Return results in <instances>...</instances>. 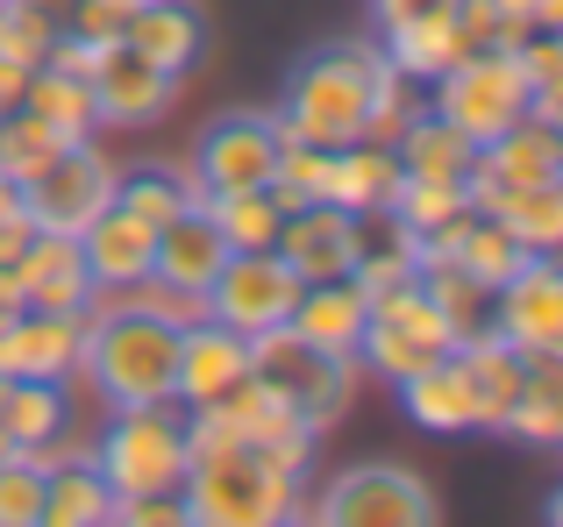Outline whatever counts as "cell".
I'll use <instances>...</instances> for the list:
<instances>
[{
    "label": "cell",
    "instance_id": "obj_15",
    "mask_svg": "<svg viewBox=\"0 0 563 527\" xmlns=\"http://www.w3.org/2000/svg\"><path fill=\"white\" fill-rule=\"evenodd\" d=\"M79 257H86V271H93V300H114V292H129V285L151 278L157 222H143V214L122 208V200H108V208L79 228Z\"/></svg>",
    "mask_w": 563,
    "mask_h": 527
},
{
    "label": "cell",
    "instance_id": "obj_31",
    "mask_svg": "<svg viewBox=\"0 0 563 527\" xmlns=\"http://www.w3.org/2000/svg\"><path fill=\"white\" fill-rule=\"evenodd\" d=\"M207 208H214L221 236H229V250H272L278 243V222H286V208L272 200V186H235V193H200Z\"/></svg>",
    "mask_w": 563,
    "mask_h": 527
},
{
    "label": "cell",
    "instance_id": "obj_17",
    "mask_svg": "<svg viewBox=\"0 0 563 527\" xmlns=\"http://www.w3.org/2000/svg\"><path fill=\"white\" fill-rule=\"evenodd\" d=\"M393 392H399V406H407V421L428 428V435H478L485 428V400H478V385H471L464 349H450L442 363L399 378Z\"/></svg>",
    "mask_w": 563,
    "mask_h": 527
},
{
    "label": "cell",
    "instance_id": "obj_35",
    "mask_svg": "<svg viewBox=\"0 0 563 527\" xmlns=\"http://www.w3.org/2000/svg\"><path fill=\"white\" fill-rule=\"evenodd\" d=\"M65 150V136H57L51 122H36L29 108H14V114H0V171H8L14 186H29L51 157Z\"/></svg>",
    "mask_w": 563,
    "mask_h": 527
},
{
    "label": "cell",
    "instance_id": "obj_3",
    "mask_svg": "<svg viewBox=\"0 0 563 527\" xmlns=\"http://www.w3.org/2000/svg\"><path fill=\"white\" fill-rule=\"evenodd\" d=\"M300 492H307V478L264 463L243 442H192L179 500H186L192 527H278V520H300V506H307Z\"/></svg>",
    "mask_w": 563,
    "mask_h": 527
},
{
    "label": "cell",
    "instance_id": "obj_6",
    "mask_svg": "<svg viewBox=\"0 0 563 527\" xmlns=\"http://www.w3.org/2000/svg\"><path fill=\"white\" fill-rule=\"evenodd\" d=\"M300 520H321V527H435L442 500L421 471H407V463H393V457H372V463L335 471L329 485L300 506Z\"/></svg>",
    "mask_w": 563,
    "mask_h": 527
},
{
    "label": "cell",
    "instance_id": "obj_12",
    "mask_svg": "<svg viewBox=\"0 0 563 527\" xmlns=\"http://www.w3.org/2000/svg\"><path fill=\"white\" fill-rule=\"evenodd\" d=\"M485 328H493L507 349H521V357H550V349H563V271H556V250L521 257V271L499 278L493 300H485Z\"/></svg>",
    "mask_w": 563,
    "mask_h": 527
},
{
    "label": "cell",
    "instance_id": "obj_23",
    "mask_svg": "<svg viewBox=\"0 0 563 527\" xmlns=\"http://www.w3.org/2000/svg\"><path fill=\"white\" fill-rule=\"evenodd\" d=\"M471 208L493 214L521 250H563V186H485V179H471Z\"/></svg>",
    "mask_w": 563,
    "mask_h": 527
},
{
    "label": "cell",
    "instance_id": "obj_29",
    "mask_svg": "<svg viewBox=\"0 0 563 527\" xmlns=\"http://www.w3.org/2000/svg\"><path fill=\"white\" fill-rule=\"evenodd\" d=\"M22 108L36 114V122H51L65 143H79V136H93V128H100V114H93V86H86V71L51 65V57H43V65L29 71Z\"/></svg>",
    "mask_w": 563,
    "mask_h": 527
},
{
    "label": "cell",
    "instance_id": "obj_18",
    "mask_svg": "<svg viewBox=\"0 0 563 527\" xmlns=\"http://www.w3.org/2000/svg\"><path fill=\"white\" fill-rule=\"evenodd\" d=\"M221 264H229V236H221L214 208L192 193L186 208L172 214L165 228H157V264H151V278H165L172 292H192V300H200V292L214 285Z\"/></svg>",
    "mask_w": 563,
    "mask_h": 527
},
{
    "label": "cell",
    "instance_id": "obj_45",
    "mask_svg": "<svg viewBox=\"0 0 563 527\" xmlns=\"http://www.w3.org/2000/svg\"><path fill=\"white\" fill-rule=\"evenodd\" d=\"M14 306H22V285H14V271H0V321H8Z\"/></svg>",
    "mask_w": 563,
    "mask_h": 527
},
{
    "label": "cell",
    "instance_id": "obj_43",
    "mask_svg": "<svg viewBox=\"0 0 563 527\" xmlns=\"http://www.w3.org/2000/svg\"><path fill=\"white\" fill-rule=\"evenodd\" d=\"M29 93V65H14V57H0V114H14Z\"/></svg>",
    "mask_w": 563,
    "mask_h": 527
},
{
    "label": "cell",
    "instance_id": "obj_10",
    "mask_svg": "<svg viewBox=\"0 0 563 527\" xmlns=\"http://www.w3.org/2000/svg\"><path fill=\"white\" fill-rule=\"evenodd\" d=\"M292 300H300V271H292L278 250H229V264L214 271V285L200 292L207 321L235 335H264L278 321H292Z\"/></svg>",
    "mask_w": 563,
    "mask_h": 527
},
{
    "label": "cell",
    "instance_id": "obj_39",
    "mask_svg": "<svg viewBox=\"0 0 563 527\" xmlns=\"http://www.w3.org/2000/svg\"><path fill=\"white\" fill-rule=\"evenodd\" d=\"M122 22H129V0H71L57 36L86 43V51H108V43H122Z\"/></svg>",
    "mask_w": 563,
    "mask_h": 527
},
{
    "label": "cell",
    "instance_id": "obj_22",
    "mask_svg": "<svg viewBox=\"0 0 563 527\" xmlns=\"http://www.w3.org/2000/svg\"><path fill=\"white\" fill-rule=\"evenodd\" d=\"M122 43L186 79V71L207 57V8L200 0H136L129 22H122Z\"/></svg>",
    "mask_w": 563,
    "mask_h": 527
},
{
    "label": "cell",
    "instance_id": "obj_19",
    "mask_svg": "<svg viewBox=\"0 0 563 527\" xmlns=\"http://www.w3.org/2000/svg\"><path fill=\"white\" fill-rule=\"evenodd\" d=\"M250 378V335L221 328V321H192V328L179 335V385H172V400L186 406H214L221 392H235Z\"/></svg>",
    "mask_w": 563,
    "mask_h": 527
},
{
    "label": "cell",
    "instance_id": "obj_20",
    "mask_svg": "<svg viewBox=\"0 0 563 527\" xmlns=\"http://www.w3.org/2000/svg\"><path fill=\"white\" fill-rule=\"evenodd\" d=\"M14 285H22V306L86 314V300H93V271H86V257H79V236H51V228H36V236L22 243V257H14Z\"/></svg>",
    "mask_w": 563,
    "mask_h": 527
},
{
    "label": "cell",
    "instance_id": "obj_4",
    "mask_svg": "<svg viewBox=\"0 0 563 527\" xmlns=\"http://www.w3.org/2000/svg\"><path fill=\"white\" fill-rule=\"evenodd\" d=\"M250 378H257L286 414H300L314 435H329L335 421L357 406V357L307 343V335L286 328V321L264 328V335H250Z\"/></svg>",
    "mask_w": 563,
    "mask_h": 527
},
{
    "label": "cell",
    "instance_id": "obj_16",
    "mask_svg": "<svg viewBox=\"0 0 563 527\" xmlns=\"http://www.w3.org/2000/svg\"><path fill=\"white\" fill-rule=\"evenodd\" d=\"M86 314H51V306H14L0 321V378H65L79 371Z\"/></svg>",
    "mask_w": 563,
    "mask_h": 527
},
{
    "label": "cell",
    "instance_id": "obj_9",
    "mask_svg": "<svg viewBox=\"0 0 563 527\" xmlns=\"http://www.w3.org/2000/svg\"><path fill=\"white\" fill-rule=\"evenodd\" d=\"M114 186H122V165H114V150H100L93 136H79V143H65V150H57L51 165H43L36 179L22 186V214H29V228L79 236V228L114 200Z\"/></svg>",
    "mask_w": 563,
    "mask_h": 527
},
{
    "label": "cell",
    "instance_id": "obj_27",
    "mask_svg": "<svg viewBox=\"0 0 563 527\" xmlns=\"http://www.w3.org/2000/svg\"><path fill=\"white\" fill-rule=\"evenodd\" d=\"M0 428L14 435V449H43L71 428L65 378H8L0 385Z\"/></svg>",
    "mask_w": 563,
    "mask_h": 527
},
{
    "label": "cell",
    "instance_id": "obj_25",
    "mask_svg": "<svg viewBox=\"0 0 563 527\" xmlns=\"http://www.w3.org/2000/svg\"><path fill=\"white\" fill-rule=\"evenodd\" d=\"M364 314H372V300L357 292V278H314V285H300L286 328H300L307 343H321V349H343V357H357Z\"/></svg>",
    "mask_w": 563,
    "mask_h": 527
},
{
    "label": "cell",
    "instance_id": "obj_46",
    "mask_svg": "<svg viewBox=\"0 0 563 527\" xmlns=\"http://www.w3.org/2000/svg\"><path fill=\"white\" fill-rule=\"evenodd\" d=\"M129 8H136V0H129Z\"/></svg>",
    "mask_w": 563,
    "mask_h": 527
},
{
    "label": "cell",
    "instance_id": "obj_38",
    "mask_svg": "<svg viewBox=\"0 0 563 527\" xmlns=\"http://www.w3.org/2000/svg\"><path fill=\"white\" fill-rule=\"evenodd\" d=\"M0 527H43V463L29 449L0 463Z\"/></svg>",
    "mask_w": 563,
    "mask_h": 527
},
{
    "label": "cell",
    "instance_id": "obj_11",
    "mask_svg": "<svg viewBox=\"0 0 563 527\" xmlns=\"http://www.w3.org/2000/svg\"><path fill=\"white\" fill-rule=\"evenodd\" d=\"M278 143H286L278 114H264V108H229V114H214V122L200 128V143H192V165H186V171H192V186H200V193L272 186Z\"/></svg>",
    "mask_w": 563,
    "mask_h": 527
},
{
    "label": "cell",
    "instance_id": "obj_42",
    "mask_svg": "<svg viewBox=\"0 0 563 527\" xmlns=\"http://www.w3.org/2000/svg\"><path fill=\"white\" fill-rule=\"evenodd\" d=\"M29 236H36V228H29V214H8V222H0V271H14V257H22Z\"/></svg>",
    "mask_w": 563,
    "mask_h": 527
},
{
    "label": "cell",
    "instance_id": "obj_24",
    "mask_svg": "<svg viewBox=\"0 0 563 527\" xmlns=\"http://www.w3.org/2000/svg\"><path fill=\"white\" fill-rule=\"evenodd\" d=\"M399 186H407V171H399V150L393 143H343L335 150V165H329V200L335 208H350V214H393V200H399Z\"/></svg>",
    "mask_w": 563,
    "mask_h": 527
},
{
    "label": "cell",
    "instance_id": "obj_13",
    "mask_svg": "<svg viewBox=\"0 0 563 527\" xmlns=\"http://www.w3.org/2000/svg\"><path fill=\"white\" fill-rule=\"evenodd\" d=\"M86 86H93L100 128H151V122H165L172 100H179V71L151 65V57L129 51V43H108V51H93V65H86Z\"/></svg>",
    "mask_w": 563,
    "mask_h": 527
},
{
    "label": "cell",
    "instance_id": "obj_21",
    "mask_svg": "<svg viewBox=\"0 0 563 527\" xmlns=\"http://www.w3.org/2000/svg\"><path fill=\"white\" fill-rule=\"evenodd\" d=\"M471 179H485V186H563V128L521 114L493 143H478Z\"/></svg>",
    "mask_w": 563,
    "mask_h": 527
},
{
    "label": "cell",
    "instance_id": "obj_8",
    "mask_svg": "<svg viewBox=\"0 0 563 527\" xmlns=\"http://www.w3.org/2000/svg\"><path fill=\"white\" fill-rule=\"evenodd\" d=\"M528 71L514 51H464L442 79H428V108L450 128H464L471 143H493L499 128H514L528 114Z\"/></svg>",
    "mask_w": 563,
    "mask_h": 527
},
{
    "label": "cell",
    "instance_id": "obj_14",
    "mask_svg": "<svg viewBox=\"0 0 563 527\" xmlns=\"http://www.w3.org/2000/svg\"><path fill=\"white\" fill-rule=\"evenodd\" d=\"M272 250L300 271V285H314V278H350V271H357V257H364V214L335 208V200L286 208Z\"/></svg>",
    "mask_w": 563,
    "mask_h": 527
},
{
    "label": "cell",
    "instance_id": "obj_32",
    "mask_svg": "<svg viewBox=\"0 0 563 527\" xmlns=\"http://www.w3.org/2000/svg\"><path fill=\"white\" fill-rule=\"evenodd\" d=\"M464 208H471V179H407L399 200H393V228L407 243H421V236H435L442 222H456Z\"/></svg>",
    "mask_w": 563,
    "mask_h": 527
},
{
    "label": "cell",
    "instance_id": "obj_7",
    "mask_svg": "<svg viewBox=\"0 0 563 527\" xmlns=\"http://www.w3.org/2000/svg\"><path fill=\"white\" fill-rule=\"evenodd\" d=\"M456 343H464V335L442 321V306L428 300L421 278H413V285H399V292H385V300H372L364 335H357V371H372V378H385V385H399V378L442 363Z\"/></svg>",
    "mask_w": 563,
    "mask_h": 527
},
{
    "label": "cell",
    "instance_id": "obj_41",
    "mask_svg": "<svg viewBox=\"0 0 563 527\" xmlns=\"http://www.w3.org/2000/svg\"><path fill=\"white\" fill-rule=\"evenodd\" d=\"M442 8H456V0H372V29H378V36H393V29L428 22V14H442Z\"/></svg>",
    "mask_w": 563,
    "mask_h": 527
},
{
    "label": "cell",
    "instance_id": "obj_37",
    "mask_svg": "<svg viewBox=\"0 0 563 527\" xmlns=\"http://www.w3.org/2000/svg\"><path fill=\"white\" fill-rule=\"evenodd\" d=\"M57 43V22L36 8V0H0V57H14V65L36 71L43 57H51Z\"/></svg>",
    "mask_w": 563,
    "mask_h": 527
},
{
    "label": "cell",
    "instance_id": "obj_30",
    "mask_svg": "<svg viewBox=\"0 0 563 527\" xmlns=\"http://www.w3.org/2000/svg\"><path fill=\"white\" fill-rule=\"evenodd\" d=\"M114 492L93 471V457H71L43 471V527H108Z\"/></svg>",
    "mask_w": 563,
    "mask_h": 527
},
{
    "label": "cell",
    "instance_id": "obj_5",
    "mask_svg": "<svg viewBox=\"0 0 563 527\" xmlns=\"http://www.w3.org/2000/svg\"><path fill=\"white\" fill-rule=\"evenodd\" d=\"M186 414L179 406H108L93 428V471L108 478L114 500H136V492H179L186 485Z\"/></svg>",
    "mask_w": 563,
    "mask_h": 527
},
{
    "label": "cell",
    "instance_id": "obj_26",
    "mask_svg": "<svg viewBox=\"0 0 563 527\" xmlns=\"http://www.w3.org/2000/svg\"><path fill=\"white\" fill-rule=\"evenodd\" d=\"M393 150H399V171H407V179H471V165H478V143H471L464 128H450L428 100L393 136Z\"/></svg>",
    "mask_w": 563,
    "mask_h": 527
},
{
    "label": "cell",
    "instance_id": "obj_1",
    "mask_svg": "<svg viewBox=\"0 0 563 527\" xmlns=\"http://www.w3.org/2000/svg\"><path fill=\"white\" fill-rule=\"evenodd\" d=\"M179 321L143 314L129 300H86L79 371L100 392V406H165L179 385Z\"/></svg>",
    "mask_w": 563,
    "mask_h": 527
},
{
    "label": "cell",
    "instance_id": "obj_36",
    "mask_svg": "<svg viewBox=\"0 0 563 527\" xmlns=\"http://www.w3.org/2000/svg\"><path fill=\"white\" fill-rule=\"evenodd\" d=\"M329 165H335V150L286 136V143H278V171H272V200H278V208H307V200H329Z\"/></svg>",
    "mask_w": 563,
    "mask_h": 527
},
{
    "label": "cell",
    "instance_id": "obj_44",
    "mask_svg": "<svg viewBox=\"0 0 563 527\" xmlns=\"http://www.w3.org/2000/svg\"><path fill=\"white\" fill-rule=\"evenodd\" d=\"M8 214H22V186H14L8 171H0V222H8Z\"/></svg>",
    "mask_w": 563,
    "mask_h": 527
},
{
    "label": "cell",
    "instance_id": "obj_2",
    "mask_svg": "<svg viewBox=\"0 0 563 527\" xmlns=\"http://www.w3.org/2000/svg\"><path fill=\"white\" fill-rule=\"evenodd\" d=\"M393 71V57L378 51V36H350V43H321L300 65L286 71V93H278V128L321 150H343L364 136L372 122V100Z\"/></svg>",
    "mask_w": 563,
    "mask_h": 527
},
{
    "label": "cell",
    "instance_id": "obj_33",
    "mask_svg": "<svg viewBox=\"0 0 563 527\" xmlns=\"http://www.w3.org/2000/svg\"><path fill=\"white\" fill-rule=\"evenodd\" d=\"M421 292L442 306V321H450L456 335H478L485 328V300H493V292H485L456 257H421Z\"/></svg>",
    "mask_w": 563,
    "mask_h": 527
},
{
    "label": "cell",
    "instance_id": "obj_40",
    "mask_svg": "<svg viewBox=\"0 0 563 527\" xmlns=\"http://www.w3.org/2000/svg\"><path fill=\"white\" fill-rule=\"evenodd\" d=\"M108 520H122V527H192L179 492H136V500H114Z\"/></svg>",
    "mask_w": 563,
    "mask_h": 527
},
{
    "label": "cell",
    "instance_id": "obj_28",
    "mask_svg": "<svg viewBox=\"0 0 563 527\" xmlns=\"http://www.w3.org/2000/svg\"><path fill=\"white\" fill-rule=\"evenodd\" d=\"M499 435H521L528 449H556L563 442V349H550V357H528L521 400L507 406Z\"/></svg>",
    "mask_w": 563,
    "mask_h": 527
},
{
    "label": "cell",
    "instance_id": "obj_34",
    "mask_svg": "<svg viewBox=\"0 0 563 527\" xmlns=\"http://www.w3.org/2000/svg\"><path fill=\"white\" fill-rule=\"evenodd\" d=\"M192 193H200V186H192V171H179V165H136L114 186V200H122L129 214H143V222H157V228H165Z\"/></svg>",
    "mask_w": 563,
    "mask_h": 527
}]
</instances>
